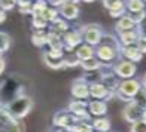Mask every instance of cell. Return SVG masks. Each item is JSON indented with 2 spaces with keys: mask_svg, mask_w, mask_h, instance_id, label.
I'll return each mask as SVG.
<instances>
[{
  "mask_svg": "<svg viewBox=\"0 0 146 132\" xmlns=\"http://www.w3.org/2000/svg\"><path fill=\"white\" fill-rule=\"evenodd\" d=\"M25 82L17 74H9L3 82H0V107H5L12 100L25 94Z\"/></svg>",
  "mask_w": 146,
  "mask_h": 132,
  "instance_id": "cell-1",
  "label": "cell"
},
{
  "mask_svg": "<svg viewBox=\"0 0 146 132\" xmlns=\"http://www.w3.org/2000/svg\"><path fill=\"white\" fill-rule=\"evenodd\" d=\"M96 56L102 62H113L119 58V51H121V43L113 34H103L100 43L96 46Z\"/></svg>",
  "mask_w": 146,
  "mask_h": 132,
  "instance_id": "cell-2",
  "label": "cell"
},
{
  "mask_svg": "<svg viewBox=\"0 0 146 132\" xmlns=\"http://www.w3.org/2000/svg\"><path fill=\"white\" fill-rule=\"evenodd\" d=\"M33 105H35V102H33V100L29 97V95H21L15 98V100H12L11 102H8L5 105V108L8 110V113L12 116L18 119V120H21V119H24L25 116H29V113L31 111Z\"/></svg>",
  "mask_w": 146,
  "mask_h": 132,
  "instance_id": "cell-3",
  "label": "cell"
},
{
  "mask_svg": "<svg viewBox=\"0 0 146 132\" xmlns=\"http://www.w3.org/2000/svg\"><path fill=\"white\" fill-rule=\"evenodd\" d=\"M142 89V83L140 80H137V79H122L121 82H119V86L118 89L115 91V98H118L119 101L122 102H131L133 101V97H134L139 91Z\"/></svg>",
  "mask_w": 146,
  "mask_h": 132,
  "instance_id": "cell-4",
  "label": "cell"
},
{
  "mask_svg": "<svg viewBox=\"0 0 146 132\" xmlns=\"http://www.w3.org/2000/svg\"><path fill=\"white\" fill-rule=\"evenodd\" d=\"M81 34H82V39H84V42L85 43H88L91 46H96L100 43L102 40V37L104 34V31H103V27L100 24H96V22H91V24H85L81 27Z\"/></svg>",
  "mask_w": 146,
  "mask_h": 132,
  "instance_id": "cell-5",
  "label": "cell"
},
{
  "mask_svg": "<svg viewBox=\"0 0 146 132\" xmlns=\"http://www.w3.org/2000/svg\"><path fill=\"white\" fill-rule=\"evenodd\" d=\"M23 125L18 119L12 117L5 107H0V132H23Z\"/></svg>",
  "mask_w": 146,
  "mask_h": 132,
  "instance_id": "cell-6",
  "label": "cell"
},
{
  "mask_svg": "<svg viewBox=\"0 0 146 132\" xmlns=\"http://www.w3.org/2000/svg\"><path fill=\"white\" fill-rule=\"evenodd\" d=\"M112 71L119 79H130L136 74L137 65L136 62L128 61V59H116V62L112 64Z\"/></svg>",
  "mask_w": 146,
  "mask_h": 132,
  "instance_id": "cell-7",
  "label": "cell"
},
{
  "mask_svg": "<svg viewBox=\"0 0 146 132\" xmlns=\"http://www.w3.org/2000/svg\"><path fill=\"white\" fill-rule=\"evenodd\" d=\"M61 42H63V46H64V52L72 54V52H75V49L84 42V39H82V34L79 30H67L66 33L61 34Z\"/></svg>",
  "mask_w": 146,
  "mask_h": 132,
  "instance_id": "cell-8",
  "label": "cell"
},
{
  "mask_svg": "<svg viewBox=\"0 0 146 132\" xmlns=\"http://www.w3.org/2000/svg\"><path fill=\"white\" fill-rule=\"evenodd\" d=\"M78 120L79 119L66 108V110L57 111V113L54 114V117H52V125H54L55 128H61V129L66 131L67 128H70L72 125H75Z\"/></svg>",
  "mask_w": 146,
  "mask_h": 132,
  "instance_id": "cell-9",
  "label": "cell"
},
{
  "mask_svg": "<svg viewBox=\"0 0 146 132\" xmlns=\"http://www.w3.org/2000/svg\"><path fill=\"white\" fill-rule=\"evenodd\" d=\"M67 110L72 114H75L79 120H90L91 122V114L88 113V102L85 100H76V98H73L69 104Z\"/></svg>",
  "mask_w": 146,
  "mask_h": 132,
  "instance_id": "cell-10",
  "label": "cell"
},
{
  "mask_svg": "<svg viewBox=\"0 0 146 132\" xmlns=\"http://www.w3.org/2000/svg\"><path fill=\"white\" fill-rule=\"evenodd\" d=\"M58 12H60V16H63L64 19H67V21H75V19H78L79 14H81V9H79L78 3L72 2V0H66V2L58 8Z\"/></svg>",
  "mask_w": 146,
  "mask_h": 132,
  "instance_id": "cell-11",
  "label": "cell"
},
{
  "mask_svg": "<svg viewBox=\"0 0 146 132\" xmlns=\"http://www.w3.org/2000/svg\"><path fill=\"white\" fill-rule=\"evenodd\" d=\"M70 92H72V97L76 98V100H88L90 98V85L82 77H79L72 83Z\"/></svg>",
  "mask_w": 146,
  "mask_h": 132,
  "instance_id": "cell-12",
  "label": "cell"
},
{
  "mask_svg": "<svg viewBox=\"0 0 146 132\" xmlns=\"http://www.w3.org/2000/svg\"><path fill=\"white\" fill-rule=\"evenodd\" d=\"M142 114H143V110L139 107L137 104L133 102V101L125 104V107H124V110H122V117H124V120L128 122V123L140 120Z\"/></svg>",
  "mask_w": 146,
  "mask_h": 132,
  "instance_id": "cell-13",
  "label": "cell"
},
{
  "mask_svg": "<svg viewBox=\"0 0 146 132\" xmlns=\"http://www.w3.org/2000/svg\"><path fill=\"white\" fill-rule=\"evenodd\" d=\"M119 54L124 56V59H128V61H133V62H139L142 61L143 58V54L140 52V49L137 48V45H128V46H121V51Z\"/></svg>",
  "mask_w": 146,
  "mask_h": 132,
  "instance_id": "cell-14",
  "label": "cell"
},
{
  "mask_svg": "<svg viewBox=\"0 0 146 132\" xmlns=\"http://www.w3.org/2000/svg\"><path fill=\"white\" fill-rule=\"evenodd\" d=\"M88 113L94 117L106 116V113H108V102L103 100H94L88 102Z\"/></svg>",
  "mask_w": 146,
  "mask_h": 132,
  "instance_id": "cell-15",
  "label": "cell"
},
{
  "mask_svg": "<svg viewBox=\"0 0 146 132\" xmlns=\"http://www.w3.org/2000/svg\"><path fill=\"white\" fill-rule=\"evenodd\" d=\"M119 82H121V79H119V77L113 73V71H112V68L106 71L104 76H103V79H102V83H103L104 86L108 88V91H110V92H115V91L118 89Z\"/></svg>",
  "mask_w": 146,
  "mask_h": 132,
  "instance_id": "cell-16",
  "label": "cell"
},
{
  "mask_svg": "<svg viewBox=\"0 0 146 132\" xmlns=\"http://www.w3.org/2000/svg\"><path fill=\"white\" fill-rule=\"evenodd\" d=\"M110 91H108V88L104 86L102 82H97V83H91L90 85V97L92 100H103L108 97Z\"/></svg>",
  "mask_w": 146,
  "mask_h": 132,
  "instance_id": "cell-17",
  "label": "cell"
},
{
  "mask_svg": "<svg viewBox=\"0 0 146 132\" xmlns=\"http://www.w3.org/2000/svg\"><path fill=\"white\" fill-rule=\"evenodd\" d=\"M118 40L121 43V46H128V45H134L139 39V33L136 28L133 30H125V31H121L118 33Z\"/></svg>",
  "mask_w": 146,
  "mask_h": 132,
  "instance_id": "cell-18",
  "label": "cell"
},
{
  "mask_svg": "<svg viewBox=\"0 0 146 132\" xmlns=\"http://www.w3.org/2000/svg\"><path fill=\"white\" fill-rule=\"evenodd\" d=\"M42 59H43V64H45L48 68H52V70H63V68H64L63 58L52 56V55H49L46 51L42 52Z\"/></svg>",
  "mask_w": 146,
  "mask_h": 132,
  "instance_id": "cell-19",
  "label": "cell"
},
{
  "mask_svg": "<svg viewBox=\"0 0 146 132\" xmlns=\"http://www.w3.org/2000/svg\"><path fill=\"white\" fill-rule=\"evenodd\" d=\"M75 55L79 58V61H82V59H88L91 56H96V49H94V46H91L88 43H81L75 49Z\"/></svg>",
  "mask_w": 146,
  "mask_h": 132,
  "instance_id": "cell-20",
  "label": "cell"
},
{
  "mask_svg": "<svg viewBox=\"0 0 146 132\" xmlns=\"http://www.w3.org/2000/svg\"><path fill=\"white\" fill-rule=\"evenodd\" d=\"M31 43L36 48H43L48 45V31L46 30H35L31 34Z\"/></svg>",
  "mask_w": 146,
  "mask_h": 132,
  "instance_id": "cell-21",
  "label": "cell"
},
{
  "mask_svg": "<svg viewBox=\"0 0 146 132\" xmlns=\"http://www.w3.org/2000/svg\"><path fill=\"white\" fill-rule=\"evenodd\" d=\"M133 28H136V24H134V21H133L127 14L122 15V16H119L116 24H115L116 33H121V31H125V30H133Z\"/></svg>",
  "mask_w": 146,
  "mask_h": 132,
  "instance_id": "cell-22",
  "label": "cell"
},
{
  "mask_svg": "<svg viewBox=\"0 0 146 132\" xmlns=\"http://www.w3.org/2000/svg\"><path fill=\"white\" fill-rule=\"evenodd\" d=\"M91 125L96 132H109L110 131V120L106 116L94 117L91 120Z\"/></svg>",
  "mask_w": 146,
  "mask_h": 132,
  "instance_id": "cell-23",
  "label": "cell"
},
{
  "mask_svg": "<svg viewBox=\"0 0 146 132\" xmlns=\"http://www.w3.org/2000/svg\"><path fill=\"white\" fill-rule=\"evenodd\" d=\"M66 132H94V128L90 120H78L75 125L66 129Z\"/></svg>",
  "mask_w": 146,
  "mask_h": 132,
  "instance_id": "cell-24",
  "label": "cell"
},
{
  "mask_svg": "<svg viewBox=\"0 0 146 132\" xmlns=\"http://www.w3.org/2000/svg\"><path fill=\"white\" fill-rule=\"evenodd\" d=\"M79 65L84 68V71H91V70H97V68H100L103 62L98 59L97 56H91L88 59H82L81 62H79Z\"/></svg>",
  "mask_w": 146,
  "mask_h": 132,
  "instance_id": "cell-25",
  "label": "cell"
},
{
  "mask_svg": "<svg viewBox=\"0 0 146 132\" xmlns=\"http://www.w3.org/2000/svg\"><path fill=\"white\" fill-rule=\"evenodd\" d=\"M49 30L54 31V33H58V34H63V33H66L67 30H70V25H69V21H67V19L58 18L57 21H54V22L51 24Z\"/></svg>",
  "mask_w": 146,
  "mask_h": 132,
  "instance_id": "cell-26",
  "label": "cell"
},
{
  "mask_svg": "<svg viewBox=\"0 0 146 132\" xmlns=\"http://www.w3.org/2000/svg\"><path fill=\"white\" fill-rule=\"evenodd\" d=\"M125 9H127V12L145 11V2L143 0H125Z\"/></svg>",
  "mask_w": 146,
  "mask_h": 132,
  "instance_id": "cell-27",
  "label": "cell"
},
{
  "mask_svg": "<svg viewBox=\"0 0 146 132\" xmlns=\"http://www.w3.org/2000/svg\"><path fill=\"white\" fill-rule=\"evenodd\" d=\"M42 16L48 21L49 24H52L54 21H57V19L60 18V12H58V8H54V6H48L45 11H43V14Z\"/></svg>",
  "mask_w": 146,
  "mask_h": 132,
  "instance_id": "cell-28",
  "label": "cell"
},
{
  "mask_svg": "<svg viewBox=\"0 0 146 132\" xmlns=\"http://www.w3.org/2000/svg\"><path fill=\"white\" fill-rule=\"evenodd\" d=\"M79 58L75 55V52H72V54H66L63 56V65L64 68H75L79 65Z\"/></svg>",
  "mask_w": 146,
  "mask_h": 132,
  "instance_id": "cell-29",
  "label": "cell"
},
{
  "mask_svg": "<svg viewBox=\"0 0 146 132\" xmlns=\"http://www.w3.org/2000/svg\"><path fill=\"white\" fill-rule=\"evenodd\" d=\"M48 25H49V22L46 21L42 15H33V18H31V27L35 30H45V28H48Z\"/></svg>",
  "mask_w": 146,
  "mask_h": 132,
  "instance_id": "cell-30",
  "label": "cell"
},
{
  "mask_svg": "<svg viewBox=\"0 0 146 132\" xmlns=\"http://www.w3.org/2000/svg\"><path fill=\"white\" fill-rule=\"evenodd\" d=\"M48 8V2L46 0H36V2H33L31 5V16L33 15H42L43 11Z\"/></svg>",
  "mask_w": 146,
  "mask_h": 132,
  "instance_id": "cell-31",
  "label": "cell"
},
{
  "mask_svg": "<svg viewBox=\"0 0 146 132\" xmlns=\"http://www.w3.org/2000/svg\"><path fill=\"white\" fill-rule=\"evenodd\" d=\"M12 45V37L5 31H0V51L2 52H8L11 49Z\"/></svg>",
  "mask_w": 146,
  "mask_h": 132,
  "instance_id": "cell-32",
  "label": "cell"
},
{
  "mask_svg": "<svg viewBox=\"0 0 146 132\" xmlns=\"http://www.w3.org/2000/svg\"><path fill=\"white\" fill-rule=\"evenodd\" d=\"M133 102L137 104L142 110H146V89H140L137 94L133 97Z\"/></svg>",
  "mask_w": 146,
  "mask_h": 132,
  "instance_id": "cell-33",
  "label": "cell"
},
{
  "mask_svg": "<svg viewBox=\"0 0 146 132\" xmlns=\"http://www.w3.org/2000/svg\"><path fill=\"white\" fill-rule=\"evenodd\" d=\"M31 5H33L31 0H17L18 11H19V14H23V15L31 14Z\"/></svg>",
  "mask_w": 146,
  "mask_h": 132,
  "instance_id": "cell-34",
  "label": "cell"
},
{
  "mask_svg": "<svg viewBox=\"0 0 146 132\" xmlns=\"http://www.w3.org/2000/svg\"><path fill=\"white\" fill-rule=\"evenodd\" d=\"M102 5L104 9H115V8H121L125 6V0H102Z\"/></svg>",
  "mask_w": 146,
  "mask_h": 132,
  "instance_id": "cell-35",
  "label": "cell"
},
{
  "mask_svg": "<svg viewBox=\"0 0 146 132\" xmlns=\"http://www.w3.org/2000/svg\"><path fill=\"white\" fill-rule=\"evenodd\" d=\"M130 132H146V123L142 120H137V122H133L130 123Z\"/></svg>",
  "mask_w": 146,
  "mask_h": 132,
  "instance_id": "cell-36",
  "label": "cell"
},
{
  "mask_svg": "<svg viewBox=\"0 0 146 132\" xmlns=\"http://www.w3.org/2000/svg\"><path fill=\"white\" fill-rule=\"evenodd\" d=\"M127 15L134 21V24H139L142 19L146 16V11H140V12H127Z\"/></svg>",
  "mask_w": 146,
  "mask_h": 132,
  "instance_id": "cell-37",
  "label": "cell"
},
{
  "mask_svg": "<svg viewBox=\"0 0 146 132\" xmlns=\"http://www.w3.org/2000/svg\"><path fill=\"white\" fill-rule=\"evenodd\" d=\"M17 6V0H0V8H2L5 12L12 11Z\"/></svg>",
  "mask_w": 146,
  "mask_h": 132,
  "instance_id": "cell-38",
  "label": "cell"
},
{
  "mask_svg": "<svg viewBox=\"0 0 146 132\" xmlns=\"http://www.w3.org/2000/svg\"><path fill=\"white\" fill-rule=\"evenodd\" d=\"M109 15L110 18H119L127 14V9H125V6H121V8H115V9H109Z\"/></svg>",
  "mask_w": 146,
  "mask_h": 132,
  "instance_id": "cell-39",
  "label": "cell"
},
{
  "mask_svg": "<svg viewBox=\"0 0 146 132\" xmlns=\"http://www.w3.org/2000/svg\"><path fill=\"white\" fill-rule=\"evenodd\" d=\"M136 30L139 33V36H145L146 37V16L139 24H136Z\"/></svg>",
  "mask_w": 146,
  "mask_h": 132,
  "instance_id": "cell-40",
  "label": "cell"
},
{
  "mask_svg": "<svg viewBox=\"0 0 146 132\" xmlns=\"http://www.w3.org/2000/svg\"><path fill=\"white\" fill-rule=\"evenodd\" d=\"M136 45H137V48L140 49L142 54L145 55V54H146V37H145V36H139Z\"/></svg>",
  "mask_w": 146,
  "mask_h": 132,
  "instance_id": "cell-41",
  "label": "cell"
},
{
  "mask_svg": "<svg viewBox=\"0 0 146 132\" xmlns=\"http://www.w3.org/2000/svg\"><path fill=\"white\" fill-rule=\"evenodd\" d=\"M66 0H48V5L49 6H54V8H60Z\"/></svg>",
  "mask_w": 146,
  "mask_h": 132,
  "instance_id": "cell-42",
  "label": "cell"
},
{
  "mask_svg": "<svg viewBox=\"0 0 146 132\" xmlns=\"http://www.w3.org/2000/svg\"><path fill=\"white\" fill-rule=\"evenodd\" d=\"M5 68H6V61H5V58L2 56V58H0V76L3 74Z\"/></svg>",
  "mask_w": 146,
  "mask_h": 132,
  "instance_id": "cell-43",
  "label": "cell"
},
{
  "mask_svg": "<svg viewBox=\"0 0 146 132\" xmlns=\"http://www.w3.org/2000/svg\"><path fill=\"white\" fill-rule=\"evenodd\" d=\"M6 18H8V16H6V12L0 8V24H3L6 21Z\"/></svg>",
  "mask_w": 146,
  "mask_h": 132,
  "instance_id": "cell-44",
  "label": "cell"
},
{
  "mask_svg": "<svg viewBox=\"0 0 146 132\" xmlns=\"http://www.w3.org/2000/svg\"><path fill=\"white\" fill-rule=\"evenodd\" d=\"M140 83H142V88H143V89H146V73L143 74V77H142Z\"/></svg>",
  "mask_w": 146,
  "mask_h": 132,
  "instance_id": "cell-45",
  "label": "cell"
},
{
  "mask_svg": "<svg viewBox=\"0 0 146 132\" xmlns=\"http://www.w3.org/2000/svg\"><path fill=\"white\" fill-rule=\"evenodd\" d=\"M142 120L146 123V110H143V114H142Z\"/></svg>",
  "mask_w": 146,
  "mask_h": 132,
  "instance_id": "cell-46",
  "label": "cell"
},
{
  "mask_svg": "<svg viewBox=\"0 0 146 132\" xmlns=\"http://www.w3.org/2000/svg\"><path fill=\"white\" fill-rule=\"evenodd\" d=\"M51 132H66L64 129H61V128H57V129H54V131H51Z\"/></svg>",
  "mask_w": 146,
  "mask_h": 132,
  "instance_id": "cell-47",
  "label": "cell"
},
{
  "mask_svg": "<svg viewBox=\"0 0 146 132\" xmlns=\"http://www.w3.org/2000/svg\"><path fill=\"white\" fill-rule=\"evenodd\" d=\"M81 2H84V3H92V2H96V0H81Z\"/></svg>",
  "mask_w": 146,
  "mask_h": 132,
  "instance_id": "cell-48",
  "label": "cell"
},
{
  "mask_svg": "<svg viewBox=\"0 0 146 132\" xmlns=\"http://www.w3.org/2000/svg\"><path fill=\"white\" fill-rule=\"evenodd\" d=\"M3 54H5V52H2V51H0V58H2V56H3Z\"/></svg>",
  "mask_w": 146,
  "mask_h": 132,
  "instance_id": "cell-49",
  "label": "cell"
},
{
  "mask_svg": "<svg viewBox=\"0 0 146 132\" xmlns=\"http://www.w3.org/2000/svg\"><path fill=\"white\" fill-rule=\"evenodd\" d=\"M109 132H115V131H109Z\"/></svg>",
  "mask_w": 146,
  "mask_h": 132,
  "instance_id": "cell-50",
  "label": "cell"
},
{
  "mask_svg": "<svg viewBox=\"0 0 146 132\" xmlns=\"http://www.w3.org/2000/svg\"><path fill=\"white\" fill-rule=\"evenodd\" d=\"M143 2H146V0H143Z\"/></svg>",
  "mask_w": 146,
  "mask_h": 132,
  "instance_id": "cell-51",
  "label": "cell"
}]
</instances>
